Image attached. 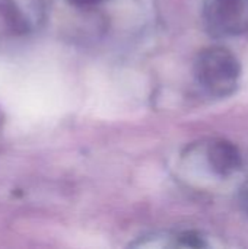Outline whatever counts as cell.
Segmentation results:
<instances>
[{
	"label": "cell",
	"instance_id": "cell-3",
	"mask_svg": "<svg viewBox=\"0 0 248 249\" xmlns=\"http://www.w3.org/2000/svg\"><path fill=\"white\" fill-rule=\"evenodd\" d=\"M208 160L219 177H229L241 168L243 158L238 147L228 140H215L208 149Z\"/></svg>",
	"mask_w": 248,
	"mask_h": 249
},
{
	"label": "cell",
	"instance_id": "cell-4",
	"mask_svg": "<svg viewBox=\"0 0 248 249\" xmlns=\"http://www.w3.org/2000/svg\"><path fill=\"white\" fill-rule=\"evenodd\" d=\"M104 1L107 0H69V3L77 9H83V10H88V9H94L99 4H102Z\"/></svg>",
	"mask_w": 248,
	"mask_h": 249
},
{
	"label": "cell",
	"instance_id": "cell-1",
	"mask_svg": "<svg viewBox=\"0 0 248 249\" xmlns=\"http://www.w3.org/2000/svg\"><path fill=\"white\" fill-rule=\"evenodd\" d=\"M194 76L203 90L212 96L224 98L235 90L241 76V64L228 48L213 45L197 54Z\"/></svg>",
	"mask_w": 248,
	"mask_h": 249
},
{
	"label": "cell",
	"instance_id": "cell-2",
	"mask_svg": "<svg viewBox=\"0 0 248 249\" xmlns=\"http://www.w3.org/2000/svg\"><path fill=\"white\" fill-rule=\"evenodd\" d=\"M206 19L215 35H241L248 31V0H210Z\"/></svg>",
	"mask_w": 248,
	"mask_h": 249
}]
</instances>
